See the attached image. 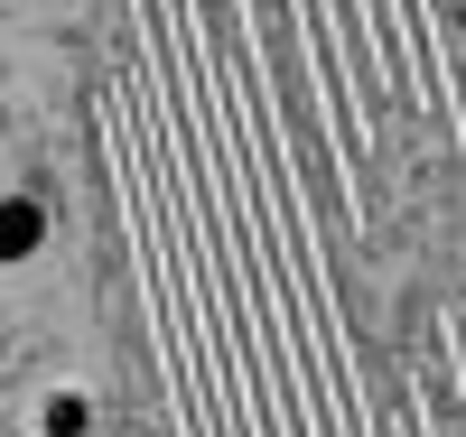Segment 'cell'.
<instances>
[{"label": "cell", "mask_w": 466, "mask_h": 437, "mask_svg": "<svg viewBox=\"0 0 466 437\" xmlns=\"http://www.w3.org/2000/svg\"><path fill=\"white\" fill-rule=\"evenodd\" d=\"M47 252V205L37 195H0V261H37Z\"/></svg>", "instance_id": "1"}, {"label": "cell", "mask_w": 466, "mask_h": 437, "mask_svg": "<svg viewBox=\"0 0 466 437\" xmlns=\"http://www.w3.org/2000/svg\"><path fill=\"white\" fill-rule=\"evenodd\" d=\"M37 437H94V401L85 391H47L37 401Z\"/></svg>", "instance_id": "2"}, {"label": "cell", "mask_w": 466, "mask_h": 437, "mask_svg": "<svg viewBox=\"0 0 466 437\" xmlns=\"http://www.w3.org/2000/svg\"><path fill=\"white\" fill-rule=\"evenodd\" d=\"M0 363H10V335H0Z\"/></svg>", "instance_id": "3"}]
</instances>
